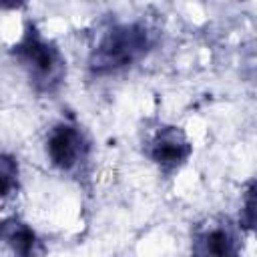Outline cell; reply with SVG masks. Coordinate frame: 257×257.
Instances as JSON below:
<instances>
[{"label":"cell","mask_w":257,"mask_h":257,"mask_svg":"<svg viewBox=\"0 0 257 257\" xmlns=\"http://www.w3.org/2000/svg\"><path fill=\"white\" fill-rule=\"evenodd\" d=\"M151 46V36L143 24H118L108 28L90 52V70L94 74L118 72L141 60Z\"/></svg>","instance_id":"cell-1"},{"label":"cell","mask_w":257,"mask_h":257,"mask_svg":"<svg viewBox=\"0 0 257 257\" xmlns=\"http://www.w3.org/2000/svg\"><path fill=\"white\" fill-rule=\"evenodd\" d=\"M16 56L24 70L28 72L30 82L42 90L52 92L60 86L64 76V60L58 52V48L50 42H46L34 26H28L20 42L14 46Z\"/></svg>","instance_id":"cell-2"},{"label":"cell","mask_w":257,"mask_h":257,"mask_svg":"<svg viewBox=\"0 0 257 257\" xmlns=\"http://www.w3.org/2000/svg\"><path fill=\"white\" fill-rule=\"evenodd\" d=\"M46 153H48V159L52 161V165L56 169L72 171L86 159L88 145L76 126L60 122L48 135Z\"/></svg>","instance_id":"cell-3"},{"label":"cell","mask_w":257,"mask_h":257,"mask_svg":"<svg viewBox=\"0 0 257 257\" xmlns=\"http://www.w3.org/2000/svg\"><path fill=\"white\" fill-rule=\"evenodd\" d=\"M149 155L153 163L163 171V173H173L191 155V145L185 137V133L177 126H163L155 133L151 145H149Z\"/></svg>","instance_id":"cell-4"},{"label":"cell","mask_w":257,"mask_h":257,"mask_svg":"<svg viewBox=\"0 0 257 257\" xmlns=\"http://www.w3.org/2000/svg\"><path fill=\"white\" fill-rule=\"evenodd\" d=\"M2 239L16 253H22V255L32 253L34 251V245H36L34 233L24 223H18V221H6L4 223V227H2Z\"/></svg>","instance_id":"cell-5"},{"label":"cell","mask_w":257,"mask_h":257,"mask_svg":"<svg viewBox=\"0 0 257 257\" xmlns=\"http://www.w3.org/2000/svg\"><path fill=\"white\" fill-rule=\"evenodd\" d=\"M199 243L203 245L199 249L201 253H213V255H231V253H235L233 237L227 229H213V231L201 235Z\"/></svg>","instance_id":"cell-6"},{"label":"cell","mask_w":257,"mask_h":257,"mask_svg":"<svg viewBox=\"0 0 257 257\" xmlns=\"http://www.w3.org/2000/svg\"><path fill=\"white\" fill-rule=\"evenodd\" d=\"M239 221L245 229L257 231V183H253L243 197V209Z\"/></svg>","instance_id":"cell-7"},{"label":"cell","mask_w":257,"mask_h":257,"mask_svg":"<svg viewBox=\"0 0 257 257\" xmlns=\"http://www.w3.org/2000/svg\"><path fill=\"white\" fill-rule=\"evenodd\" d=\"M0 175H2V197L6 199L16 187H18V167L14 163V159H10L8 155L2 157V169H0Z\"/></svg>","instance_id":"cell-8"},{"label":"cell","mask_w":257,"mask_h":257,"mask_svg":"<svg viewBox=\"0 0 257 257\" xmlns=\"http://www.w3.org/2000/svg\"><path fill=\"white\" fill-rule=\"evenodd\" d=\"M24 4V0H2L4 8H20Z\"/></svg>","instance_id":"cell-9"}]
</instances>
